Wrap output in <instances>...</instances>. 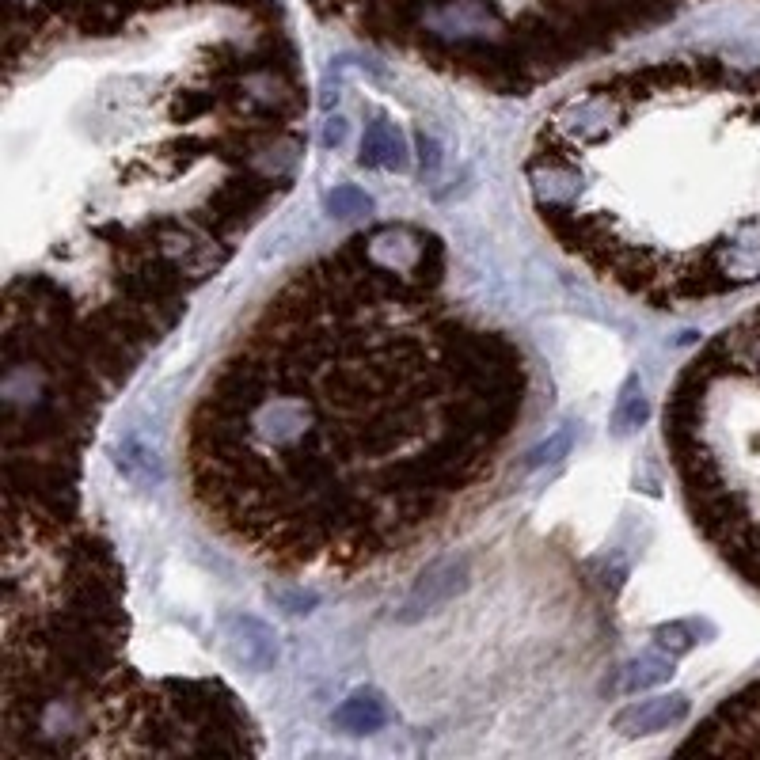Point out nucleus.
<instances>
[{"label":"nucleus","mask_w":760,"mask_h":760,"mask_svg":"<svg viewBox=\"0 0 760 760\" xmlns=\"http://www.w3.org/2000/svg\"><path fill=\"white\" fill-rule=\"evenodd\" d=\"M445 247L388 225L270 297L187 422L198 510L282 567H361L491 475L521 422L517 342L434 301Z\"/></svg>","instance_id":"obj_1"},{"label":"nucleus","mask_w":760,"mask_h":760,"mask_svg":"<svg viewBox=\"0 0 760 760\" xmlns=\"http://www.w3.org/2000/svg\"><path fill=\"white\" fill-rule=\"evenodd\" d=\"M665 445L700 532L760 589V308L681 373Z\"/></svg>","instance_id":"obj_2"},{"label":"nucleus","mask_w":760,"mask_h":760,"mask_svg":"<svg viewBox=\"0 0 760 760\" xmlns=\"http://www.w3.org/2000/svg\"><path fill=\"white\" fill-rule=\"evenodd\" d=\"M468 586V559H441L418 578L415 593L407 597V605L399 612V624H411L422 612H434L445 601H453L460 589Z\"/></svg>","instance_id":"obj_3"},{"label":"nucleus","mask_w":760,"mask_h":760,"mask_svg":"<svg viewBox=\"0 0 760 760\" xmlns=\"http://www.w3.org/2000/svg\"><path fill=\"white\" fill-rule=\"evenodd\" d=\"M719 726L734 753H760V684L722 707Z\"/></svg>","instance_id":"obj_4"},{"label":"nucleus","mask_w":760,"mask_h":760,"mask_svg":"<svg viewBox=\"0 0 760 760\" xmlns=\"http://www.w3.org/2000/svg\"><path fill=\"white\" fill-rule=\"evenodd\" d=\"M688 715V703L684 696H658V700H643V703H631L624 707L612 726L624 730V734H650V730H665L673 722H681Z\"/></svg>","instance_id":"obj_5"},{"label":"nucleus","mask_w":760,"mask_h":760,"mask_svg":"<svg viewBox=\"0 0 760 760\" xmlns=\"http://www.w3.org/2000/svg\"><path fill=\"white\" fill-rule=\"evenodd\" d=\"M407 141L403 133L392 126V122H369L365 126V137H361V156L358 164L361 168H388V171H407Z\"/></svg>","instance_id":"obj_6"},{"label":"nucleus","mask_w":760,"mask_h":760,"mask_svg":"<svg viewBox=\"0 0 760 760\" xmlns=\"http://www.w3.org/2000/svg\"><path fill=\"white\" fill-rule=\"evenodd\" d=\"M388 722V707L380 700V692L365 688V692H354L350 700H342V707L335 711V726L346 730V734H373Z\"/></svg>","instance_id":"obj_7"},{"label":"nucleus","mask_w":760,"mask_h":760,"mask_svg":"<svg viewBox=\"0 0 760 760\" xmlns=\"http://www.w3.org/2000/svg\"><path fill=\"white\" fill-rule=\"evenodd\" d=\"M232 627L244 635L240 643H244V662L251 665H259V669H266V665L278 658V646H274V631L266 624H259L255 616H236L232 620Z\"/></svg>","instance_id":"obj_8"},{"label":"nucleus","mask_w":760,"mask_h":760,"mask_svg":"<svg viewBox=\"0 0 760 760\" xmlns=\"http://www.w3.org/2000/svg\"><path fill=\"white\" fill-rule=\"evenodd\" d=\"M118 468L130 475L133 483H149V479H156V460H152V453L141 445V437H126L122 445H118Z\"/></svg>","instance_id":"obj_9"},{"label":"nucleus","mask_w":760,"mask_h":760,"mask_svg":"<svg viewBox=\"0 0 760 760\" xmlns=\"http://www.w3.org/2000/svg\"><path fill=\"white\" fill-rule=\"evenodd\" d=\"M643 418H646L643 388H639V380H627L624 392H620V403H616V415H612V426H616V434H627V430L643 426Z\"/></svg>","instance_id":"obj_10"},{"label":"nucleus","mask_w":760,"mask_h":760,"mask_svg":"<svg viewBox=\"0 0 760 760\" xmlns=\"http://www.w3.org/2000/svg\"><path fill=\"white\" fill-rule=\"evenodd\" d=\"M673 669L665 662H654V658H643V662L627 665L624 669V681L616 684V692H635V688H646V684H658L665 681Z\"/></svg>","instance_id":"obj_11"},{"label":"nucleus","mask_w":760,"mask_h":760,"mask_svg":"<svg viewBox=\"0 0 760 760\" xmlns=\"http://www.w3.org/2000/svg\"><path fill=\"white\" fill-rule=\"evenodd\" d=\"M369 194H361L354 187H339L335 194H327V209L339 213V217H354V213H369Z\"/></svg>","instance_id":"obj_12"},{"label":"nucleus","mask_w":760,"mask_h":760,"mask_svg":"<svg viewBox=\"0 0 760 760\" xmlns=\"http://www.w3.org/2000/svg\"><path fill=\"white\" fill-rule=\"evenodd\" d=\"M570 449V430H559V434H551L544 445H536L529 453V460H525V468H544V464H551V460H559V456L567 453Z\"/></svg>","instance_id":"obj_13"},{"label":"nucleus","mask_w":760,"mask_h":760,"mask_svg":"<svg viewBox=\"0 0 760 760\" xmlns=\"http://www.w3.org/2000/svg\"><path fill=\"white\" fill-rule=\"evenodd\" d=\"M327 149H339L342 141H346V118H327V126H323V137H320Z\"/></svg>","instance_id":"obj_14"},{"label":"nucleus","mask_w":760,"mask_h":760,"mask_svg":"<svg viewBox=\"0 0 760 760\" xmlns=\"http://www.w3.org/2000/svg\"><path fill=\"white\" fill-rule=\"evenodd\" d=\"M418 145H422V168L434 175L437 164H441V152H437V141H434V137H426V133H422V137H418Z\"/></svg>","instance_id":"obj_15"}]
</instances>
